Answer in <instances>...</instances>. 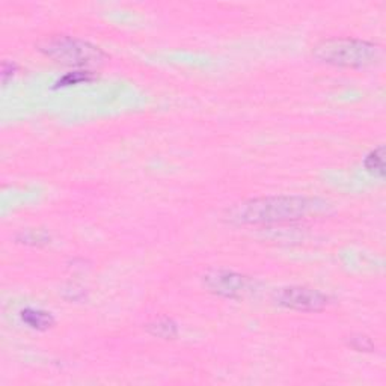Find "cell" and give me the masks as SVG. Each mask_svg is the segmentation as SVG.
<instances>
[{
  "label": "cell",
  "mask_w": 386,
  "mask_h": 386,
  "mask_svg": "<svg viewBox=\"0 0 386 386\" xmlns=\"http://www.w3.org/2000/svg\"><path fill=\"white\" fill-rule=\"evenodd\" d=\"M363 166H366V169L374 177L383 178L385 177V148L378 147L376 149H373L371 153H368L366 160H363Z\"/></svg>",
  "instance_id": "ba28073f"
},
{
  "label": "cell",
  "mask_w": 386,
  "mask_h": 386,
  "mask_svg": "<svg viewBox=\"0 0 386 386\" xmlns=\"http://www.w3.org/2000/svg\"><path fill=\"white\" fill-rule=\"evenodd\" d=\"M37 47L44 56L62 63V66L79 70L100 67L107 59V55L100 47L70 35L46 37L38 42Z\"/></svg>",
  "instance_id": "3957f363"
},
{
  "label": "cell",
  "mask_w": 386,
  "mask_h": 386,
  "mask_svg": "<svg viewBox=\"0 0 386 386\" xmlns=\"http://www.w3.org/2000/svg\"><path fill=\"white\" fill-rule=\"evenodd\" d=\"M273 302L282 308L302 313H318L329 305V297L316 288L292 285L275 290Z\"/></svg>",
  "instance_id": "277c9868"
},
{
  "label": "cell",
  "mask_w": 386,
  "mask_h": 386,
  "mask_svg": "<svg viewBox=\"0 0 386 386\" xmlns=\"http://www.w3.org/2000/svg\"><path fill=\"white\" fill-rule=\"evenodd\" d=\"M325 202L317 198L280 195L244 201L230 210L228 220L237 225L281 223L302 219L323 210Z\"/></svg>",
  "instance_id": "6da1fadb"
},
{
  "label": "cell",
  "mask_w": 386,
  "mask_h": 386,
  "mask_svg": "<svg viewBox=\"0 0 386 386\" xmlns=\"http://www.w3.org/2000/svg\"><path fill=\"white\" fill-rule=\"evenodd\" d=\"M20 318L27 328L39 330V332L49 330L55 326V317H53L49 311H44V309L25 308L20 313Z\"/></svg>",
  "instance_id": "8992f818"
},
{
  "label": "cell",
  "mask_w": 386,
  "mask_h": 386,
  "mask_svg": "<svg viewBox=\"0 0 386 386\" xmlns=\"http://www.w3.org/2000/svg\"><path fill=\"white\" fill-rule=\"evenodd\" d=\"M15 73H17V66L14 62H8L5 61L2 63V80L4 83L6 85L9 79H13L15 76Z\"/></svg>",
  "instance_id": "8fae6325"
},
{
  "label": "cell",
  "mask_w": 386,
  "mask_h": 386,
  "mask_svg": "<svg viewBox=\"0 0 386 386\" xmlns=\"http://www.w3.org/2000/svg\"><path fill=\"white\" fill-rule=\"evenodd\" d=\"M313 53L320 62L344 68H367L380 59L379 46L356 38L323 39L314 47Z\"/></svg>",
  "instance_id": "7a4b0ae2"
},
{
  "label": "cell",
  "mask_w": 386,
  "mask_h": 386,
  "mask_svg": "<svg viewBox=\"0 0 386 386\" xmlns=\"http://www.w3.org/2000/svg\"><path fill=\"white\" fill-rule=\"evenodd\" d=\"M349 344L358 351H373L374 350V342L367 335H353L349 340Z\"/></svg>",
  "instance_id": "30bf717a"
},
{
  "label": "cell",
  "mask_w": 386,
  "mask_h": 386,
  "mask_svg": "<svg viewBox=\"0 0 386 386\" xmlns=\"http://www.w3.org/2000/svg\"><path fill=\"white\" fill-rule=\"evenodd\" d=\"M147 329L151 335L163 340H174L178 335V328L175 321L169 317H160L154 320L153 323L147 326Z\"/></svg>",
  "instance_id": "52a82bcc"
},
{
  "label": "cell",
  "mask_w": 386,
  "mask_h": 386,
  "mask_svg": "<svg viewBox=\"0 0 386 386\" xmlns=\"http://www.w3.org/2000/svg\"><path fill=\"white\" fill-rule=\"evenodd\" d=\"M202 282L210 293L227 299H243L249 296L255 285L251 278L230 270H211L204 275Z\"/></svg>",
  "instance_id": "5b68a950"
},
{
  "label": "cell",
  "mask_w": 386,
  "mask_h": 386,
  "mask_svg": "<svg viewBox=\"0 0 386 386\" xmlns=\"http://www.w3.org/2000/svg\"><path fill=\"white\" fill-rule=\"evenodd\" d=\"M95 79V74L92 70H74L67 73L66 76H62L56 82V88L63 87H71V85H80V83H88Z\"/></svg>",
  "instance_id": "9c48e42d"
}]
</instances>
